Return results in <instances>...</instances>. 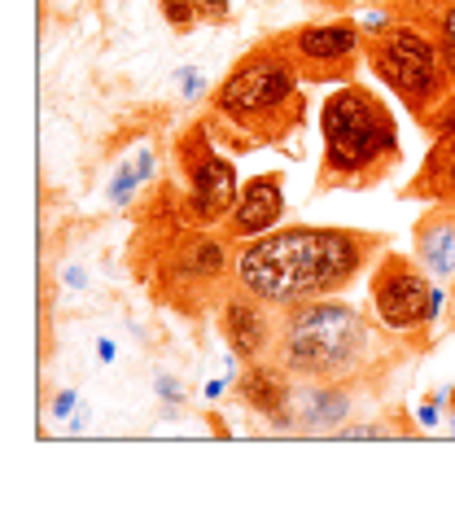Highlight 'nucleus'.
Segmentation results:
<instances>
[{
	"label": "nucleus",
	"instance_id": "23",
	"mask_svg": "<svg viewBox=\"0 0 455 512\" xmlns=\"http://www.w3.org/2000/svg\"><path fill=\"white\" fill-rule=\"evenodd\" d=\"M202 88H206V79H202V75H189V71H184V97H197Z\"/></svg>",
	"mask_w": 455,
	"mask_h": 512
},
{
	"label": "nucleus",
	"instance_id": "9",
	"mask_svg": "<svg viewBox=\"0 0 455 512\" xmlns=\"http://www.w3.org/2000/svg\"><path fill=\"white\" fill-rule=\"evenodd\" d=\"M241 399L276 429H294V372L285 364H250L241 377Z\"/></svg>",
	"mask_w": 455,
	"mask_h": 512
},
{
	"label": "nucleus",
	"instance_id": "5",
	"mask_svg": "<svg viewBox=\"0 0 455 512\" xmlns=\"http://www.w3.org/2000/svg\"><path fill=\"white\" fill-rule=\"evenodd\" d=\"M372 71L420 119H429V110L442 106L455 92L438 40H429L420 27H390L385 36H377V44H372Z\"/></svg>",
	"mask_w": 455,
	"mask_h": 512
},
{
	"label": "nucleus",
	"instance_id": "18",
	"mask_svg": "<svg viewBox=\"0 0 455 512\" xmlns=\"http://www.w3.org/2000/svg\"><path fill=\"white\" fill-rule=\"evenodd\" d=\"M193 5H197V18L224 22V18H228V9H232V0H193Z\"/></svg>",
	"mask_w": 455,
	"mask_h": 512
},
{
	"label": "nucleus",
	"instance_id": "16",
	"mask_svg": "<svg viewBox=\"0 0 455 512\" xmlns=\"http://www.w3.org/2000/svg\"><path fill=\"white\" fill-rule=\"evenodd\" d=\"M162 14H167V22L175 31H189L197 22V5L193 0H162Z\"/></svg>",
	"mask_w": 455,
	"mask_h": 512
},
{
	"label": "nucleus",
	"instance_id": "14",
	"mask_svg": "<svg viewBox=\"0 0 455 512\" xmlns=\"http://www.w3.org/2000/svg\"><path fill=\"white\" fill-rule=\"evenodd\" d=\"M175 272L180 276H193V281H219V276L228 272V250L219 237H193L189 246H184L180 263H175Z\"/></svg>",
	"mask_w": 455,
	"mask_h": 512
},
{
	"label": "nucleus",
	"instance_id": "6",
	"mask_svg": "<svg viewBox=\"0 0 455 512\" xmlns=\"http://www.w3.org/2000/svg\"><path fill=\"white\" fill-rule=\"evenodd\" d=\"M429 302H434V285L407 259L390 254V259L377 267V276H372V316H377L381 329L416 333V329H425V324H434Z\"/></svg>",
	"mask_w": 455,
	"mask_h": 512
},
{
	"label": "nucleus",
	"instance_id": "19",
	"mask_svg": "<svg viewBox=\"0 0 455 512\" xmlns=\"http://www.w3.org/2000/svg\"><path fill=\"white\" fill-rule=\"evenodd\" d=\"M434 158H438V154H434ZM438 162H442V189H447V197L455 202V141H451V149H447V154H442Z\"/></svg>",
	"mask_w": 455,
	"mask_h": 512
},
{
	"label": "nucleus",
	"instance_id": "12",
	"mask_svg": "<svg viewBox=\"0 0 455 512\" xmlns=\"http://www.w3.org/2000/svg\"><path fill=\"white\" fill-rule=\"evenodd\" d=\"M350 416V394L337 381H302L294 386V425L307 434H329Z\"/></svg>",
	"mask_w": 455,
	"mask_h": 512
},
{
	"label": "nucleus",
	"instance_id": "20",
	"mask_svg": "<svg viewBox=\"0 0 455 512\" xmlns=\"http://www.w3.org/2000/svg\"><path fill=\"white\" fill-rule=\"evenodd\" d=\"M359 27H364V36H385V31H390V14H381V9H372V14L359 18Z\"/></svg>",
	"mask_w": 455,
	"mask_h": 512
},
{
	"label": "nucleus",
	"instance_id": "4",
	"mask_svg": "<svg viewBox=\"0 0 455 512\" xmlns=\"http://www.w3.org/2000/svg\"><path fill=\"white\" fill-rule=\"evenodd\" d=\"M215 114L228 119L241 132L254 136H280L302 119V92H298V71L294 53L263 49L250 53L232 71L224 84L215 88Z\"/></svg>",
	"mask_w": 455,
	"mask_h": 512
},
{
	"label": "nucleus",
	"instance_id": "7",
	"mask_svg": "<svg viewBox=\"0 0 455 512\" xmlns=\"http://www.w3.org/2000/svg\"><path fill=\"white\" fill-rule=\"evenodd\" d=\"M189 215L197 224H219V219L232 215V206H237L241 197V184H237V167L215 154V149L206 145L202 127H197V136L189 141Z\"/></svg>",
	"mask_w": 455,
	"mask_h": 512
},
{
	"label": "nucleus",
	"instance_id": "24",
	"mask_svg": "<svg viewBox=\"0 0 455 512\" xmlns=\"http://www.w3.org/2000/svg\"><path fill=\"white\" fill-rule=\"evenodd\" d=\"M442 307H447V294H442V289H434V302H429V316H442Z\"/></svg>",
	"mask_w": 455,
	"mask_h": 512
},
{
	"label": "nucleus",
	"instance_id": "2",
	"mask_svg": "<svg viewBox=\"0 0 455 512\" xmlns=\"http://www.w3.org/2000/svg\"><path fill=\"white\" fill-rule=\"evenodd\" d=\"M377 351V333L364 311L333 298L298 302L280 316L276 364H285L302 381H342L364 372Z\"/></svg>",
	"mask_w": 455,
	"mask_h": 512
},
{
	"label": "nucleus",
	"instance_id": "11",
	"mask_svg": "<svg viewBox=\"0 0 455 512\" xmlns=\"http://www.w3.org/2000/svg\"><path fill=\"white\" fill-rule=\"evenodd\" d=\"M285 215V193H280V180L276 176H259L250 184H241V197L228 215V232L237 241H254L263 232H272Z\"/></svg>",
	"mask_w": 455,
	"mask_h": 512
},
{
	"label": "nucleus",
	"instance_id": "1",
	"mask_svg": "<svg viewBox=\"0 0 455 512\" xmlns=\"http://www.w3.org/2000/svg\"><path fill=\"white\" fill-rule=\"evenodd\" d=\"M368 241L346 228H280L245 241L232 259V281L267 307L333 298L359 276Z\"/></svg>",
	"mask_w": 455,
	"mask_h": 512
},
{
	"label": "nucleus",
	"instance_id": "13",
	"mask_svg": "<svg viewBox=\"0 0 455 512\" xmlns=\"http://www.w3.org/2000/svg\"><path fill=\"white\" fill-rule=\"evenodd\" d=\"M420 263L438 281H455V224L451 219H429L420 228Z\"/></svg>",
	"mask_w": 455,
	"mask_h": 512
},
{
	"label": "nucleus",
	"instance_id": "21",
	"mask_svg": "<svg viewBox=\"0 0 455 512\" xmlns=\"http://www.w3.org/2000/svg\"><path fill=\"white\" fill-rule=\"evenodd\" d=\"M342 438H385V429L381 425H350V429H342Z\"/></svg>",
	"mask_w": 455,
	"mask_h": 512
},
{
	"label": "nucleus",
	"instance_id": "8",
	"mask_svg": "<svg viewBox=\"0 0 455 512\" xmlns=\"http://www.w3.org/2000/svg\"><path fill=\"white\" fill-rule=\"evenodd\" d=\"M219 329H224L232 355L241 364H263V359L276 355V342H280V320L267 311V302H259L254 294H241L224 302L219 311Z\"/></svg>",
	"mask_w": 455,
	"mask_h": 512
},
{
	"label": "nucleus",
	"instance_id": "15",
	"mask_svg": "<svg viewBox=\"0 0 455 512\" xmlns=\"http://www.w3.org/2000/svg\"><path fill=\"white\" fill-rule=\"evenodd\" d=\"M438 49H442V57H447L451 88H455V0L438 5Z\"/></svg>",
	"mask_w": 455,
	"mask_h": 512
},
{
	"label": "nucleus",
	"instance_id": "3",
	"mask_svg": "<svg viewBox=\"0 0 455 512\" xmlns=\"http://www.w3.org/2000/svg\"><path fill=\"white\" fill-rule=\"evenodd\" d=\"M324 167L329 176L359 184L385 171V162L399 158V127L394 114L372 97L368 88H337L324 101Z\"/></svg>",
	"mask_w": 455,
	"mask_h": 512
},
{
	"label": "nucleus",
	"instance_id": "25",
	"mask_svg": "<svg viewBox=\"0 0 455 512\" xmlns=\"http://www.w3.org/2000/svg\"><path fill=\"white\" fill-rule=\"evenodd\" d=\"M158 390H162V394H167V399H180V390H175V386H171V381H167V377H158Z\"/></svg>",
	"mask_w": 455,
	"mask_h": 512
},
{
	"label": "nucleus",
	"instance_id": "17",
	"mask_svg": "<svg viewBox=\"0 0 455 512\" xmlns=\"http://www.w3.org/2000/svg\"><path fill=\"white\" fill-rule=\"evenodd\" d=\"M136 180H140V171H119V176H114V184H110V202H127V197H132V189H136Z\"/></svg>",
	"mask_w": 455,
	"mask_h": 512
},
{
	"label": "nucleus",
	"instance_id": "27",
	"mask_svg": "<svg viewBox=\"0 0 455 512\" xmlns=\"http://www.w3.org/2000/svg\"><path fill=\"white\" fill-rule=\"evenodd\" d=\"M451 429H455V412H451Z\"/></svg>",
	"mask_w": 455,
	"mask_h": 512
},
{
	"label": "nucleus",
	"instance_id": "22",
	"mask_svg": "<svg viewBox=\"0 0 455 512\" xmlns=\"http://www.w3.org/2000/svg\"><path fill=\"white\" fill-rule=\"evenodd\" d=\"M70 407H75V390H62L53 403V416H70Z\"/></svg>",
	"mask_w": 455,
	"mask_h": 512
},
{
	"label": "nucleus",
	"instance_id": "26",
	"mask_svg": "<svg viewBox=\"0 0 455 512\" xmlns=\"http://www.w3.org/2000/svg\"><path fill=\"white\" fill-rule=\"evenodd\" d=\"M447 403H451V407H455V390H451V394H447Z\"/></svg>",
	"mask_w": 455,
	"mask_h": 512
},
{
	"label": "nucleus",
	"instance_id": "10",
	"mask_svg": "<svg viewBox=\"0 0 455 512\" xmlns=\"http://www.w3.org/2000/svg\"><path fill=\"white\" fill-rule=\"evenodd\" d=\"M359 40H364V27L350 18H333V22H320V27H302L294 40H289V53L294 62L302 57L307 66L324 71V66H346L350 57L359 53Z\"/></svg>",
	"mask_w": 455,
	"mask_h": 512
}]
</instances>
